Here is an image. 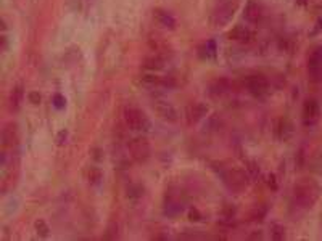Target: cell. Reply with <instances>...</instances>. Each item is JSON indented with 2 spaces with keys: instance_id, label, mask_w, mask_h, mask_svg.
<instances>
[{
  "instance_id": "cell-4",
  "label": "cell",
  "mask_w": 322,
  "mask_h": 241,
  "mask_svg": "<svg viewBox=\"0 0 322 241\" xmlns=\"http://www.w3.org/2000/svg\"><path fill=\"white\" fill-rule=\"evenodd\" d=\"M237 8H239V2H237V0H226V2L219 4V5L214 8L211 16H210L211 26L213 27H222V26H226L234 18Z\"/></svg>"
},
{
  "instance_id": "cell-33",
  "label": "cell",
  "mask_w": 322,
  "mask_h": 241,
  "mask_svg": "<svg viewBox=\"0 0 322 241\" xmlns=\"http://www.w3.org/2000/svg\"><path fill=\"white\" fill-rule=\"evenodd\" d=\"M66 135H68V132H66V131H61V132L58 134V137H56V143H58V145H63V142L66 140Z\"/></svg>"
},
{
  "instance_id": "cell-10",
  "label": "cell",
  "mask_w": 322,
  "mask_h": 241,
  "mask_svg": "<svg viewBox=\"0 0 322 241\" xmlns=\"http://www.w3.org/2000/svg\"><path fill=\"white\" fill-rule=\"evenodd\" d=\"M229 39L235 41V42H240V44H250L254 41V32L247 26H235L229 31Z\"/></svg>"
},
{
  "instance_id": "cell-1",
  "label": "cell",
  "mask_w": 322,
  "mask_h": 241,
  "mask_svg": "<svg viewBox=\"0 0 322 241\" xmlns=\"http://www.w3.org/2000/svg\"><path fill=\"white\" fill-rule=\"evenodd\" d=\"M320 187L314 179H301L293 187V206L301 211H309L316 205Z\"/></svg>"
},
{
  "instance_id": "cell-14",
  "label": "cell",
  "mask_w": 322,
  "mask_h": 241,
  "mask_svg": "<svg viewBox=\"0 0 322 241\" xmlns=\"http://www.w3.org/2000/svg\"><path fill=\"white\" fill-rule=\"evenodd\" d=\"M153 18L155 21L161 26L165 27V29H174L176 27V20L174 16L171 13H168L166 10H161V8H156V10H153Z\"/></svg>"
},
{
  "instance_id": "cell-19",
  "label": "cell",
  "mask_w": 322,
  "mask_h": 241,
  "mask_svg": "<svg viewBox=\"0 0 322 241\" xmlns=\"http://www.w3.org/2000/svg\"><path fill=\"white\" fill-rule=\"evenodd\" d=\"M182 205L179 201H176V199H168V203L165 205V214L166 216H169V217H174V216H177V214H181L182 212Z\"/></svg>"
},
{
  "instance_id": "cell-18",
  "label": "cell",
  "mask_w": 322,
  "mask_h": 241,
  "mask_svg": "<svg viewBox=\"0 0 322 241\" xmlns=\"http://www.w3.org/2000/svg\"><path fill=\"white\" fill-rule=\"evenodd\" d=\"M23 97H24V92H23V87L21 86H16L13 90H12V95H10V108L13 111H18L21 106V101H23Z\"/></svg>"
},
{
  "instance_id": "cell-12",
  "label": "cell",
  "mask_w": 322,
  "mask_h": 241,
  "mask_svg": "<svg viewBox=\"0 0 322 241\" xmlns=\"http://www.w3.org/2000/svg\"><path fill=\"white\" fill-rule=\"evenodd\" d=\"M165 64H166V55L155 53V55H151V57H147L144 60V69L145 71H150V72H156V71L163 69Z\"/></svg>"
},
{
  "instance_id": "cell-23",
  "label": "cell",
  "mask_w": 322,
  "mask_h": 241,
  "mask_svg": "<svg viewBox=\"0 0 322 241\" xmlns=\"http://www.w3.org/2000/svg\"><path fill=\"white\" fill-rule=\"evenodd\" d=\"M266 214H268V208L266 206H256L254 208L251 212H250V220H253V222H261L264 217H266Z\"/></svg>"
},
{
  "instance_id": "cell-8",
  "label": "cell",
  "mask_w": 322,
  "mask_h": 241,
  "mask_svg": "<svg viewBox=\"0 0 322 241\" xmlns=\"http://www.w3.org/2000/svg\"><path fill=\"white\" fill-rule=\"evenodd\" d=\"M320 116V106L317 103V100L314 98H308L303 105V111H301V117H303V124L306 127L314 126Z\"/></svg>"
},
{
  "instance_id": "cell-21",
  "label": "cell",
  "mask_w": 322,
  "mask_h": 241,
  "mask_svg": "<svg viewBox=\"0 0 322 241\" xmlns=\"http://www.w3.org/2000/svg\"><path fill=\"white\" fill-rule=\"evenodd\" d=\"M87 180H89V183L92 185V187H97V185H100L102 180H103L102 171L99 168H89V171H87Z\"/></svg>"
},
{
  "instance_id": "cell-31",
  "label": "cell",
  "mask_w": 322,
  "mask_h": 241,
  "mask_svg": "<svg viewBox=\"0 0 322 241\" xmlns=\"http://www.w3.org/2000/svg\"><path fill=\"white\" fill-rule=\"evenodd\" d=\"M188 217H190V220H194V222H198L202 219L200 212H198L197 209H190V212H188Z\"/></svg>"
},
{
  "instance_id": "cell-29",
  "label": "cell",
  "mask_w": 322,
  "mask_h": 241,
  "mask_svg": "<svg viewBox=\"0 0 322 241\" xmlns=\"http://www.w3.org/2000/svg\"><path fill=\"white\" fill-rule=\"evenodd\" d=\"M118 236V227L115 224H111L107 230V233H105V238L107 239H113V238H116Z\"/></svg>"
},
{
  "instance_id": "cell-25",
  "label": "cell",
  "mask_w": 322,
  "mask_h": 241,
  "mask_svg": "<svg viewBox=\"0 0 322 241\" xmlns=\"http://www.w3.org/2000/svg\"><path fill=\"white\" fill-rule=\"evenodd\" d=\"M216 42L214 41H208L205 45H203V55H205V58H214L216 57Z\"/></svg>"
},
{
  "instance_id": "cell-7",
  "label": "cell",
  "mask_w": 322,
  "mask_h": 241,
  "mask_svg": "<svg viewBox=\"0 0 322 241\" xmlns=\"http://www.w3.org/2000/svg\"><path fill=\"white\" fill-rule=\"evenodd\" d=\"M308 76L309 81L317 84L322 82V47H316L308 58Z\"/></svg>"
},
{
  "instance_id": "cell-30",
  "label": "cell",
  "mask_w": 322,
  "mask_h": 241,
  "mask_svg": "<svg viewBox=\"0 0 322 241\" xmlns=\"http://www.w3.org/2000/svg\"><path fill=\"white\" fill-rule=\"evenodd\" d=\"M29 101L33 105H39L41 103V94H37V92H31V94H29Z\"/></svg>"
},
{
  "instance_id": "cell-34",
  "label": "cell",
  "mask_w": 322,
  "mask_h": 241,
  "mask_svg": "<svg viewBox=\"0 0 322 241\" xmlns=\"http://www.w3.org/2000/svg\"><path fill=\"white\" fill-rule=\"evenodd\" d=\"M250 238H251V239H261V238H263V233H261V231H258V233H253Z\"/></svg>"
},
{
  "instance_id": "cell-32",
  "label": "cell",
  "mask_w": 322,
  "mask_h": 241,
  "mask_svg": "<svg viewBox=\"0 0 322 241\" xmlns=\"http://www.w3.org/2000/svg\"><path fill=\"white\" fill-rule=\"evenodd\" d=\"M268 185L272 190H277V180H276V175H269L268 177Z\"/></svg>"
},
{
  "instance_id": "cell-9",
  "label": "cell",
  "mask_w": 322,
  "mask_h": 241,
  "mask_svg": "<svg viewBox=\"0 0 322 241\" xmlns=\"http://www.w3.org/2000/svg\"><path fill=\"white\" fill-rule=\"evenodd\" d=\"M153 109L156 111V114L161 119L168 120V123H176V120L179 119L177 109L166 100H155L153 101Z\"/></svg>"
},
{
  "instance_id": "cell-5",
  "label": "cell",
  "mask_w": 322,
  "mask_h": 241,
  "mask_svg": "<svg viewBox=\"0 0 322 241\" xmlns=\"http://www.w3.org/2000/svg\"><path fill=\"white\" fill-rule=\"evenodd\" d=\"M127 148H129V153H131V157L134 159L136 163H145L148 161V157L151 154V148H150V143L145 137H134L131 138L129 143H127Z\"/></svg>"
},
{
  "instance_id": "cell-20",
  "label": "cell",
  "mask_w": 322,
  "mask_h": 241,
  "mask_svg": "<svg viewBox=\"0 0 322 241\" xmlns=\"http://www.w3.org/2000/svg\"><path fill=\"white\" fill-rule=\"evenodd\" d=\"M126 191H127V198L131 201H137L144 196V187H142L140 183H131Z\"/></svg>"
},
{
  "instance_id": "cell-6",
  "label": "cell",
  "mask_w": 322,
  "mask_h": 241,
  "mask_svg": "<svg viewBox=\"0 0 322 241\" xmlns=\"http://www.w3.org/2000/svg\"><path fill=\"white\" fill-rule=\"evenodd\" d=\"M245 87L254 98H264L269 94V81L261 74H253V76L245 77Z\"/></svg>"
},
{
  "instance_id": "cell-3",
  "label": "cell",
  "mask_w": 322,
  "mask_h": 241,
  "mask_svg": "<svg viewBox=\"0 0 322 241\" xmlns=\"http://www.w3.org/2000/svg\"><path fill=\"white\" fill-rule=\"evenodd\" d=\"M122 120H124V126L129 131L134 132H148L151 127L145 113H142L136 106H126L122 109Z\"/></svg>"
},
{
  "instance_id": "cell-11",
  "label": "cell",
  "mask_w": 322,
  "mask_h": 241,
  "mask_svg": "<svg viewBox=\"0 0 322 241\" xmlns=\"http://www.w3.org/2000/svg\"><path fill=\"white\" fill-rule=\"evenodd\" d=\"M206 113H208V106L205 103H192L185 109V119L188 124L194 126L200 119H203L206 116Z\"/></svg>"
},
{
  "instance_id": "cell-16",
  "label": "cell",
  "mask_w": 322,
  "mask_h": 241,
  "mask_svg": "<svg viewBox=\"0 0 322 241\" xmlns=\"http://www.w3.org/2000/svg\"><path fill=\"white\" fill-rule=\"evenodd\" d=\"M276 134L279 137V140H283V142H287L288 138L293 135V124L288 117H280L279 119V123L276 126Z\"/></svg>"
},
{
  "instance_id": "cell-17",
  "label": "cell",
  "mask_w": 322,
  "mask_h": 241,
  "mask_svg": "<svg viewBox=\"0 0 322 241\" xmlns=\"http://www.w3.org/2000/svg\"><path fill=\"white\" fill-rule=\"evenodd\" d=\"M2 142H4V146H13L18 142V129L15 124H10L4 129Z\"/></svg>"
},
{
  "instance_id": "cell-28",
  "label": "cell",
  "mask_w": 322,
  "mask_h": 241,
  "mask_svg": "<svg viewBox=\"0 0 322 241\" xmlns=\"http://www.w3.org/2000/svg\"><path fill=\"white\" fill-rule=\"evenodd\" d=\"M320 31H322V18H317L316 23H314V27L309 31V37H316Z\"/></svg>"
},
{
  "instance_id": "cell-15",
  "label": "cell",
  "mask_w": 322,
  "mask_h": 241,
  "mask_svg": "<svg viewBox=\"0 0 322 241\" xmlns=\"http://www.w3.org/2000/svg\"><path fill=\"white\" fill-rule=\"evenodd\" d=\"M231 87H232V84H231L229 79H224V77L216 79V81H213L211 84H210V94L213 97H222L226 94H229Z\"/></svg>"
},
{
  "instance_id": "cell-26",
  "label": "cell",
  "mask_w": 322,
  "mask_h": 241,
  "mask_svg": "<svg viewBox=\"0 0 322 241\" xmlns=\"http://www.w3.org/2000/svg\"><path fill=\"white\" fill-rule=\"evenodd\" d=\"M247 172L251 179H256L258 175H260V168H258V164L254 163V161H248L247 163Z\"/></svg>"
},
{
  "instance_id": "cell-22",
  "label": "cell",
  "mask_w": 322,
  "mask_h": 241,
  "mask_svg": "<svg viewBox=\"0 0 322 241\" xmlns=\"http://www.w3.org/2000/svg\"><path fill=\"white\" fill-rule=\"evenodd\" d=\"M271 236L274 241H282L285 239V227L279 225V224H272L271 225Z\"/></svg>"
},
{
  "instance_id": "cell-27",
  "label": "cell",
  "mask_w": 322,
  "mask_h": 241,
  "mask_svg": "<svg viewBox=\"0 0 322 241\" xmlns=\"http://www.w3.org/2000/svg\"><path fill=\"white\" fill-rule=\"evenodd\" d=\"M52 103H53V106H55L56 109H63V108L66 106V100H65L63 95L56 94V95L53 97V100H52Z\"/></svg>"
},
{
  "instance_id": "cell-2",
  "label": "cell",
  "mask_w": 322,
  "mask_h": 241,
  "mask_svg": "<svg viewBox=\"0 0 322 241\" xmlns=\"http://www.w3.org/2000/svg\"><path fill=\"white\" fill-rule=\"evenodd\" d=\"M221 177L226 187L234 193H242L243 190L248 188L250 175L247 171H242L237 168H227L221 171Z\"/></svg>"
},
{
  "instance_id": "cell-13",
  "label": "cell",
  "mask_w": 322,
  "mask_h": 241,
  "mask_svg": "<svg viewBox=\"0 0 322 241\" xmlns=\"http://www.w3.org/2000/svg\"><path fill=\"white\" fill-rule=\"evenodd\" d=\"M245 18H247V21L250 23H260L263 20V7L258 4V2H253V0H250V2L247 4V7H245Z\"/></svg>"
},
{
  "instance_id": "cell-24",
  "label": "cell",
  "mask_w": 322,
  "mask_h": 241,
  "mask_svg": "<svg viewBox=\"0 0 322 241\" xmlns=\"http://www.w3.org/2000/svg\"><path fill=\"white\" fill-rule=\"evenodd\" d=\"M34 227H36L37 235H39L41 238H47V236H49V233H50V228H49V225L45 224V220H42V219L36 220Z\"/></svg>"
}]
</instances>
